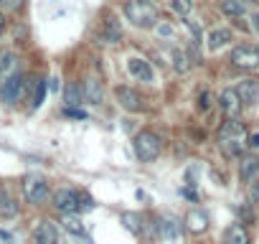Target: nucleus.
I'll list each match as a JSON object with an SVG mask.
<instances>
[{"instance_id":"nucleus-26","label":"nucleus","mask_w":259,"mask_h":244,"mask_svg":"<svg viewBox=\"0 0 259 244\" xmlns=\"http://www.w3.org/2000/svg\"><path fill=\"white\" fill-rule=\"evenodd\" d=\"M170 8H173L176 16H183L186 18L193 11V0H170Z\"/></svg>"},{"instance_id":"nucleus-23","label":"nucleus","mask_w":259,"mask_h":244,"mask_svg":"<svg viewBox=\"0 0 259 244\" xmlns=\"http://www.w3.org/2000/svg\"><path fill=\"white\" fill-rule=\"evenodd\" d=\"M16 214H18L16 201H13L6 191H0V216H16Z\"/></svg>"},{"instance_id":"nucleus-11","label":"nucleus","mask_w":259,"mask_h":244,"mask_svg":"<svg viewBox=\"0 0 259 244\" xmlns=\"http://www.w3.org/2000/svg\"><path fill=\"white\" fill-rule=\"evenodd\" d=\"M236 92L244 104H256L259 102V82L256 79H241L236 84Z\"/></svg>"},{"instance_id":"nucleus-30","label":"nucleus","mask_w":259,"mask_h":244,"mask_svg":"<svg viewBox=\"0 0 259 244\" xmlns=\"http://www.w3.org/2000/svg\"><path fill=\"white\" fill-rule=\"evenodd\" d=\"M196 107H198L201 114L208 112V107H211V92H208V89H203V92L198 94V104H196Z\"/></svg>"},{"instance_id":"nucleus-32","label":"nucleus","mask_w":259,"mask_h":244,"mask_svg":"<svg viewBox=\"0 0 259 244\" xmlns=\"http://www.w3.org/2000/svg\"><path fill=\"white\" fill-rule=\"evenodd\" d=\"M0 8L8 11V13H16V11L23 8V0H3V3H0Z\"/></svg>"},{"instance_id":"nucleus-2","label":"nucleus","mask_w":259,"mask_h":244,"mask_svg":"<svg viewBox=\"0 0 259 244\" xmlns=\"http://www.w3.org/2000/svg\"><path fill=\"white\" fill-rule=\"evenodd\" d=\"M124 16L127 21H133L138 28H153L160 21V13L153 3L148 0H127L124 3Z\"/></svg>"},{"instance_id":"nucleus-35","label":"nucleus","mask_w":259,"mask_h":244,"mask_svg":"<svg viewBox=\"0 0 259 244\" xmlns=\"http://www.w3.org/2000/svg\"><path fill=\"white\" fill-rule=\"evenodd\" d=\"M246 145H249V148H259V133H254V135H249V140H246Z\"/></svg>"},{"instance_id":"nucleus-5","label":"nucleus","mask_w":259,"mask_h":244,"mask_svg":"<svg viewBox=\"0 0 259 244\" xmlns=\"http://www.w3.org/2000/svg\"><path fill=\"white\" fill-rule=\"evenodd\" d=\"M231 64L236 69H259V49L251 44H241L231 51Z\"/></svg>"},{"instance_id":"nucleus-10","label":"nucleus","mask_w":259,"mask_h":244,"mask_svg":"<svg viewBox=\"0 0 259 244\" xmlns=\"http://www.w3.org/2000/svg\"><path fill=\"white\" fill-rule=\"evenodd\" d=\"M239 178L244 183H249V186L254 181H259V158H254V155L241 158V163H239Z\"/></svg>"},{"instance_id":"nucleus-17","label":"nucleus","mask_w":259,"mask_h":244,"mask_svg":"<svg viewBox=\"0 0 259 244\" xmlns=\"http://www.w3.org/2000/svg\"><path fill=\"white\" fill-rule=\"evenodd\" d=\"M84 99H87V97H84V87H79L76 82L66 84V89H64V102H66V107H79Z\"/></svg>"},{"instance_id":"nucleus-34","label":"nucleus","mask_w":259,"mask_h":244,"mask_svg":"<svg viewBox=\"0 0 259 244\" xmlns=\"http://www.w3.org/2000/svg\"><path fill=\"white\" fill-rule=\"evenodd\" d=\"M249 198H251L254 206H259V181L251 183V188H249Z\"/></svg>"},{"instance_id":"nucleus-27","label":"nucleus","mask_w":259,"mask_h":244,"mask_svg":"<svg viewBox=\"0 0 259 244\" xmlns=\"http://www.w3.org/2000/svg\"><path fill=\"white\" fill-rule=\"evenodd\" d=\"M13 69H16V56H13V54H6L3 59H0V79L6 82Z\"/></svg>"},{"instance_id":"nucleus-19","label":"nucleus","mask_w":259,"mask_h":244,"mask_svg":"<svg viewBox=\"0 0 259 244\" xmlns=\"http://www.w3.org/2000/svg\"><path fill=\"white\" fill-rule=\"evenodd\" d=\"M102 84L94 79V76H89L87 82H84V97H87V102L89 104H99L102 102Z\"/></svg>"},{"instance_id":"nucleus-18","label":"nucleus","mask_w":259,"mask_h":244,"mask_svg":"<svg viewBox=\"0 0 259 244\" xmlns=\"http://www.w3.org/2000/svg\"><path fill=\"white\" fill-rule=\"evenodd\" d=\"M160 236H163L165 241H170V244H178V241H181V224L173 221V219H165V221L160 224Z\"/></svg>"},{"instance_id":"nucleus-24","label":"nucleus","mask_w":259,"mask_h":244,"mask_svg":"<svg viewBox=\"0 0 259 244\" xmlns=\"http://www.w3.org/2000/svg\"><path fill=\"white\" fill-rule=\"evenodd\" d=\"M221 13L231 16V18H239L244 13V3H241V0H224V3H221Z\"/></svg>"},{"instance_id":"nucleus-16","label":"nucleus","mask_w":259,"mask_h":244,"mask_svg":"<svg viewBox=\"0 0 259 244\" xmlns=\"http://www.w3.org/2000/svg\"><path fill=\"white\" fill-rule=\"evenodd\" d=\"M119 38H122V26H119V21H117L114 16H109V18L104 21V28H102V41L117 44Z\"/></svg>"},{"instance_id":"nucleus-29","label":"nucleus","mask_w":259,"mask_h":244,"mask_svg":"<svg viewBox=\"0 0 259 244\" xmlns=\"http://www.w3.org/2000/svg\"><path fill=\"white\" fill-rule=\"evenodd\" d=\"M44 97H46V82H36V92H33V107H41L44 104Z\"/></svg>"},{"instance_id":"nucleus-25","label":"nucleus","mask_w":259,"mask_h":244,"mask_svg":"<svg viewBox=\"0 0 259 244\" xmlns=\"http://www.w3.org/2000/svg\"><path fill=\"white\" fill-rule=\"evenodd\" d=\"M173 66H176V71L186 74V71L191 69V59H188V54L181 51V49H176V51H173Z\"/></svg>"},{"instance_id":"nucleus-20","label":"nucleus","mask_w":259,"mask_h":244,"mask_svg":"<svg viewBox=\"0 0 259 244\" xmlns=\"http://www.w3.org/2000/svg\"><path fill=\"white\" fill-rule=\"evenodd\" d=\"M61 226L69 231V234H74V236H84L87 231H84V224H81V219L76 216V214H61Z\"/></svg>"},{"instance_id":"nucleus-28","label":"nucleus","mask_w":259,"mask_h":244,"mask_svg":"<svg viewBox=\"0 0 259 244\" xmlns=\"http://www.w3.org/2000/svg\"><path fill=\"white\" fill-rule=\"evenodd\" d=\"M76 201H79V211H92L94 209V198L87 191H76Z\"/></svg>"},{"instance_id":"nucleus-9","label":"nucleus","mask_w":259,"mask_h":244,"mask_svg":"<svg viewBox=\"0 0 259 244\" xmlns=\"http://www.w3.org/2000/svg\"><path fill=\"white\" fill-rule=\"evenodd\" d=\"M241 104H244V102H241V97H239L236 89H224V92L219 94V107H221L231 119L241 112Z\"/></svg>"},{"instance_id":"nucleus-15","label":"nucleus","mask_w":259,"mask_h":244,"mask_svg":"<svg viewBox=\"0 0 259 244\" xmlns=\"http://www.w3.org/2000/svg\"><path fill=\"white\" fill-rule=\"evenodd\" d=\"M186 226H188V231L201 234V231H206V226H208V216H206L203 211H198V209H191V211L186 214Z\"/></svg>"},{"instance_id":"nucleus-33","label":"nucleus","mask_w":259,"mask_h":244,"mask_svg":"<svg viewBox=\"0 0 259 244\" xmlns=\"http://www.w3.org/2000/svg\"><path fill=\"white\" fill-rule=\"evenodd\" d=\"M64 114H66V117H74V119H87V112H81V109H76V107H66Z\"/></svg>"},{"instance_id":"nucleus-6","label":"nucleus","mask_w":259,"mask_h":244,"mask_svg":"<svg viewBox=\"0 0 259 244\" xmlns=\"http://www.w3.org/2000/svg\"><path fill=\"white\" fill-rule=\"evenodd\" d=\"M23 89H26V79H23V74L16 71V74H11V76L3 82V87H0V99H3L6 104H13V102L21 99Z\"/></svg>"},{"instance_id":"nucleus-31","label":"nucleus","mask_w":259,"mask_h":244,"mask_svg":"<svg viewBox=\"0 0 259 244\" xmlns=\"http://www.w3.org/2000/svg\"><path fill=\"white\" fill-rule=\"evenodd\" d=\"M236 214H239V216H241V221H246V224H251V221H254V211H251L246 204L236 206Z\"/></svg>"},{"instance_id":"nucleus-38","label":"nucleus","mask_w":259,"mask_h":244,"mask_svg":"<svg viewBox=\"0 0 259 244\" xmlns=\"http://www.w3.org/2000/svg\"><path fill=\"white\" fill-rule=\"evenodd\" d=\"M0 3H3V0H0Z\"/></svg>"},{"instance_id":"nucleus-7","label":"nucleus","mask_w":259,"mask_h":244,"mask_svg":"<svg viewBox=\"0 0 259 244\" xmlns=\"http://www.w3.org/2000/svg\"><path fill=\"white\" fill-rule=\"evenodd\" d=\"M33 244H66L59 226L54 221H38V226L33 229Z\"/></svg>"},{"instance_id":"nucleus-36","label":"nucleus","mask_w":259,"mask_h":244,"mask_svg":"<svg viewBox=\"0 0 259 244\" xmlns=\"http://www.w3.org/2000/svg\"><path fill=\"white\" fill-rule=\"evenodd\" d=\"M251 21H254V31H256V33H259V13H256V16H254V18H251Z\"/></svg>"},{"instance_id":"nucleus-22","label":"nucleus","mask_w":259,"mask_h":244,"mask_svg":"<svg viewBox=\"0 0 259 244\" xmlns=\"http://www.w3.org/2000/svg\"><path fill=\"white\" fill-rule=\"evenodd\" d=\"M119 221L124 224L127 231H133V234H140V231H143V219H140L138 214H133V211H124V214L119 216Z\"/></svg>"},{"instance_id":"nucleus-12","label":"nucleus","mask_w":259,"mask_h":244,"mask_svg":"<svg viewBox=\"0 0 259 244\" xmlns=\"http://www.w3.org/2000/svg\"><path fill=\"white\" fill-rule=\"evenodd\" d=\"M114 97H117L119 107H124L127 112H138V109H140V94H138L135 89H130V87H119V89L114 92Z\"/></svg>"},{"instance_id":"nucleus-13","label":"nucleus","mask_w":259,"mask_h":244,"mask_svg":"<svg viewBox=\"0 0 259 244\" xmlns=\"http://www.w3.org/2000/svg\"><path fill=\"white\" fill-rule=\"evenodd\" d=\"M127 69H130V74H133L135 79H140V82H153V69H150V64L145 61V59H130L127 61Z\"/></svg>"},{"instance_id":"nucleus-8","label":"nucleus","mask_w":259,"mask_h":244,"mask_svg":"<svg viewBox=\"0 0 259 244\" xmlns=\"http://www.w3.org/2000/svg\"><path fill=\"white\" fill-rule=\"evenodd\" d=\"M54 209L61 214H76L79 211V201H76V191L71 188H59L54 193Z\"/></svg>"},{"instance_id":"nucleus-3","label":"nucleus","mask_w":259,"mask_h":244,"mask_svg":"<svg viewBox=\"0 0 259 244\" xmlns=\"http://www.w3.org/2000/svg\"><path fill=\"white\" fill-rule=\"evenodd\" d=\"M163 150V140L158 133L153 130H143L140 135H135V155L143 160V163H153Z\"/></svg>"},{"instance_id":"nucleus-14","label":"nucleus","mask_w":259,"mask_h":244,"mask_svg":"<svg viewBox=\"0 0 259 244\" xmlns=\"http://www.w3.org/2000/svg\"><path fill=\"white\" fill-rule=\"evenodd\" d=\"M224 244H251V239H249V231L241 224H231L224 231Z\"/></svg>"},{"instance_id":"nucleus-4","label":"nucleus","mask_w":259,"mask_h":244,"mask_svg":"<svg viewBox=\"0 0 259 244\" xmlns=\"http://www.w3.org/2000/svg\"><path fill=\"white\" fill-rule=\"evenodd\" d=\"M23 193H26L28 204H44V201L49 198V183H46V178L38 176V173L26 176V181H23Z\"/></svg>"},{"instance_id":"nucleus-21","label":"nucleus","mask_w":259,"mask_h":244,"mask_svg":"<svg viewBox=\"0 0 259 244\" xmlns=\"http://www.w3.org/2000/svg\"><path fill=\"white\" fill-rule=\"evenodd\" d=\"M231 41V31L229 28H216V31H211V36H208V49L211 51H219L221 46H226Z\"/></svg>"},{"instance_id":"nucleus-37","label":"nucleus","mask_w":259,"mask_h":244,"mask_svg":"<svg viewBox=\"0 0 259 244\" xmlns=\"http://www.w3.org/2000/svg\"><path fill=\"white\" fill-rule=\"evenodd\" d=\"M3 28H6V16L0 13V33H3Z\"/></svg>"},{"instance_id":"nucleus-1","label":"nucleus","mask_w":259,"mask_h":244,"mask_svg":"<svg viewBox=\"0 0 259 244\" xmlns=\"http://www.w3.org/2000/svg\"><path fill=\"white\" fill-rule=\"evenodd\" d=\"M249 135H246V128L236 119H229L221 125L219 130V150L226 155V158H239L244 145H246Z\"/></svg>"}]
</instances>
